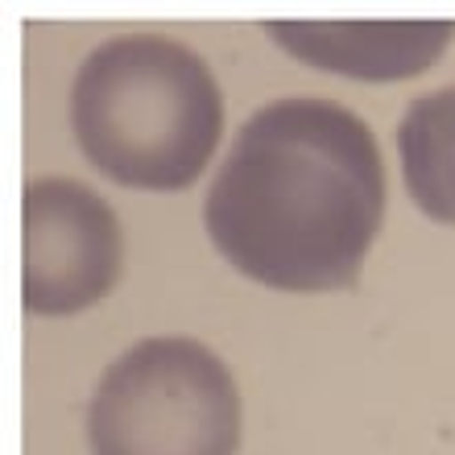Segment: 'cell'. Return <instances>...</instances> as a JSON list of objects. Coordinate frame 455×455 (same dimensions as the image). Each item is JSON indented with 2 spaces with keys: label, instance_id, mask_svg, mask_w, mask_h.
I'll list each match as a JSON object with an SVG mask.
<instances>
[{
  "label": "cell",
  "instance_id": "obj_4",
  "mask_svg": "<svg viewBox=\"0 0 455 455\" xmlns=\"http://www.w3.org/2000/svg\"><path fill=\"white\" fill-rule=\"evenodd\" d=\"M21 299L34 315H75L120 277V220L75 179H29L21 199Z\"/></svg>",
  "mask_w": 455,
  "mask_h": 455
},
{
  "label": "cell",
  "instance_id": "obj_3",
  "mask_svg": "<svg viewBox=\"0 0 455 455\" xmlns=\"http://www.w3.org/2000/svg\"><path fill=\"white\" fill-rule=\"evenodd\" d=\"M87 443L92 455H236L240 389L199 339H137L100 377Z\"/></svg>",
  "mask_w": 455,
  "mask_h": 455
},
{
  "label": "cell",
  "instance_id": "obj_2",
  "mask_svg": "<svg viewBox=\"0 0 455 455\" xmlns=\"http://www.w3.org/2000/svg\"><path fill=\"white\" fill-rule=\"evenodd\" d=\"M71 124L87 162L120 187L182 191L207 170L224 132V92L187 42L120 34L84 59Z\"/></svg>",
  "mask_w": 455,
  "mask_h": 455
},
{
  "label": "cell",
  "instance_id": "obj_6",
  "mask_svg": "<svg viewBox=\"0 0 455 455\" xmlns=\"http://www.w3.org/2000/svg\"><path fill=\"white\" fill-rule=\"evenodd\" d=\"M397 149L414 204L455 224V84L419 96L397 124Z\"/></svg>",
  "mask_w": 455,
  "mask_h": 455
},
{
  "label": "cell",
  "instance_id": "obj_1",
  "mask_svg": "<svg viewBox=\"0 0 455 455\" xmlns=\"http://www.w3.org/2000/svg\"><path fill=\"white\" fill-rule=\"evenodd\" d=\"M385 216L377 137L336 100L286 96L232 137L204 224L240 274L277 290H344Z\"/></svg>",
  "mask_w": 455,
  "mask_h": 455
},
{
  "label": "cell",
  "instance_id": "obj_5",
  "mask_svg": "<svg viewBox=\"0 0 455 455\" xmlns=\"http://www.w3.org/2000/svg\"><path fill=\"white\" fill-rule=\"evenodd\" d=\"M265 29L302 62L356 79L419 75L455 37V21H265Z\"/></svg>",
  "mask_w": 455,
  "mask_h": 455
}]
</instances>
